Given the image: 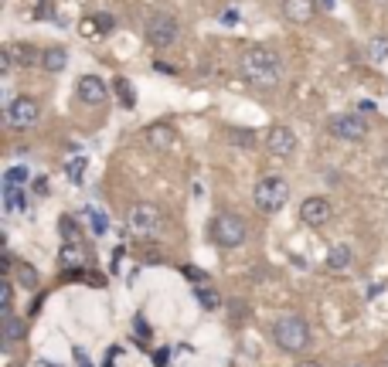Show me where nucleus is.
<instances>
[{"label":"nucleus","mask_w":388,"mask_h":367,"mask_svg":"<svg viewBox=\"0 0 388 367\" xmlns=\"http://www.w3.org/2000/svg\"><path fill=\"white\" fill-rule=\"evenodd\" d=\"M283 17L289 21V24H310L314 17H317V10H320V0H283Z\"/></svg>","instance_id":"obj_10"},{"label":"nucleus","mask_w":388,"mask_h":367,"mask_svg":"<svg viewBox=\"0 0 388 367\" xmlns=\"http://www.w3.org/2000/svg\"><path fill=\"white\" fill-rule=\"evenodd\" d=\"M116 92H119V99H123V105H126V109L133 105V96H130V82H126V78H116Z\"/></svg>","instance_id":"obj_25"},{"label":"nucleus","mask_w":388,"mask_h":367,"mask_svg":"<svg viewBox=\"0 0 388 367\" xmlns=\"http://www.w3.org/2000/svg\"><path fill=\"white\" fill-rule=\"evenodd\" d=\"M245 221L238 218V214H228V211H222V214H215L212 218V242L218 245V249H238L242 242H245Z\"/></svg>","instance_id":"obj_4"},{"label":"nucleus","mask_w":388,"mask_h":367,"mask_svg":"<svg viewBox=\"0 0 388 367\" xmlns=\"http://www.w3.org/2000/svg\"><path fill=\"white\" fill-rule=\"evenodd\" d=\"M3 54H7L14 65H41V52H38L34 45H17V41H14V45L3 48Z\"/></svg>","instance_id":"obj_15"},{"label":"nucleus","mask_w":388,"mask_h":367,"mask_svg":"<svg viewBox=\"0 0 388 367\" xmlns=\"http://www.w3.org/2000/svg\"><path fill=\"white\" fill-rule=\"evenodd\" d=\"M85 262V249H79L75 242H65L61 249V265H82Z\"/></svg>","instance_id":"obj_20"},{"label":"nucleus","mask_w":388,"mask_h":367,"mask_svg":"<svg viewBox=\"0 0 388 367\" xmlns=\"http://www.w3.org/2000/svg\"><path fill=\"white\" fill-rule=\"evenodd\" d=\"M368 58H371V61H385L388 58V38L385 34H378V38L368 41Z\"/></svg>","instance_id":"obj_21"},{"label":"nucleus","mask_w":388,"mask_h":367,"mask_svg":"<svg viewBox=\"0 0 388 367\" xmlns=\"http://www.w3.org/2000/svg\"><path fill=\"white\" fill-rule=\"evenodd\" d=\"M157 367H167V350H157Z\"/></svg>","instance_id":"obj_32"},{"label":"nucleus","mask_w":388,"mask_h":367,"mask_svg":"<svg viewBox=\"0 0 388 367\" xmlns=\"http://www.w3.org/2000/svg\"><path fill=\"white\" fill-rule=\"evenodd\" d=\"M238 68H242V78L252 89H259V92H273L283 82V61L266 45H249L242 52V58H238Z\"/></svg>","instance_id":"obj_1"},{"label":"nucleus","mask_w":388,"mask_h":367,"mask_svg":"<svg viewBox=\"0 0 388 367\" xmlns=\"http://www.w3.org/2000/svg\"><path fill=\"white\" fill-rule=\"evenodd\" d=\"M82 170H85V160H72V163H68V177H72V184H82Z\"/></svg>","instance_id":"obj_26"},{"label":"nucleus","mask_w":388,"mask_h":367,"mask_svg":"<svg viewBox=\"0 0 388 367\" xmlns=\"http://www.w3.org/2000/svg\"><path fill=\"white\" fill-rule=\"evenodd\" d=\"M24 177H28V170H24V167H10V170H7V184H21Z\"/></svg>","instance_id":"obj_29"},{"label":"nucleus","mask_w":388,"mask_h":367,"mask_svg":"<svg viewBox=\"0 0 388 367\" xmlns=\"http://www.w3.org/2000/svg\"><path fill=\"white\" fill-rule=\"evenodd\" d=\"M143 140H147L154 150H170V147L177 143V129H174L170 123H150V126L143 129Z\"/></svg>","instance_id":"obj_13"},{"label":"nucleus","mask_w":388,"mask_h":367,"mask_svg":"<svg viewBox=\"0 0 388 367\" xmlns=\"http://www.w3.org/2000/svg\"><path fill=\"white\" fill-rule=\"evenodd\" d=\"M300 367H320L317 361H300Z\"/></svg>","instance_id":"obj_33"},{"label":"nucleus","mask_w":388,"mask_h":367,"mask_svg":"<svg viewBox=\"0 0 388 367\" xmlns=\"http://www.w3.org/2000/svg\"><path fill=\"white\" fill-rule=\"evenodd\" d=\"M10 306H14V282L10 279H3V316H10Z\"/></svg>","instance_id":"obj_24"},{"label":"nucleus","mask_w":388,"mask_h":367,"mask_svg":"<svg viewBox=\"0 0 388 367\" xmlns=\"http://www.w3.org/2000/svg\"><path fill=\"white\" fill-rule=\"evenodd\" d=\"M232 136H235V140H238V143H235V147H245V150H249V147H252V140H256V133H252V129H245V133H238V129H235V133H232Z\"/></svg>","instance_id":"obj_28"},{"label":"nucleus","mask_w":388,"mask_h":367,"mask_svg":"<svg viewBox=\"0 0 388 367\" xmlns=\"http://www.w3.org/2000/svg\"><path fill=\"white\" fill-rule=\"evenodd\" d=\"M161 224H164V214L150 201H140V205H133L126 211V228L133 235H154V231H161Z\"/></svg>","instance_id":"obj_6"},{"label":"nucleus","mask_w":388,"mask_h":367,"mask_svg":"<svg viewBox=\"0 0 388 367\" xmlns=\"http://www.w3.org/2000/svg\"><path fill=\"white\" fill-rule=\"evenodd\" d=\"M194 296H198V303H201L205 310H218V306H222V303H218V296H215L208 286H198V293H194Z\"/></svg>","instance_id":"obj_22"},{"label":"nucleus","mask_w":388,"mask_h":367,"mask_svg":"<svg viewBox=\"0 0 388 367\" xmlns=\"http://www.w3.org/2000/svg\"><path fill=\"white\" fill-rule=\"evenodd\" d=\"M14 279H17V286H24V289H38V269L34 265H28V262H21L17 269H14Z\"/></svg>","instance_id":"obj_19"},{"label":"nucleus","mask_w":388,"mask_h":367,"mask_svg":"<svg viewBox=\"0 0 388 367\" xmlns=\"http://www.w3.org/2000/svg\"><path fill=\"white\" fill-rule=\"evenodd\" d=\"M75 89H79V99L85 105H103L110 99V85H106L99 75H82Z\"/></svg>","instance_id":"obj_11"},{"label":"nucleus","mask_w":388,"mask_h":367,"mask_svg":"<svg viewBox=\"0 0 388 367\" xmlns=\"http://www.w3.org/2000/svg\"><path fill=\"white\" fill-rule=\"evenodd\" d=\"M351 259H354L351 245H334L331 252H327V259H324V265H327L331 272H340V269H347V265H351Z\"/></svg>","instance_id":"obj_16"},{"label":"nucleus","mask_w":388,"mask_h":367,"mask_svg":"<svg viewBox=\"0 0 388 367\" xmlns=\"http://www.w3.org/2000/svg\"><path fill=\"white\" fill-rule=\"evenodd\" d=\"M184 275H187L194 286H208V275H205L201 269H191V265H184Z\"/></svg>","instance_id":"obj_27"},{"label":"nucleus","mask_w":388,"mask_h":367,"mask_svg":"<svg viewBox=\"0 0 388 367\" xmlns=\"http://www.w3.org/2000/svg\"><path fill=\"white\" fill-rule=\"evenodd\" d=\"M327 133L334 140H340V143H365L368 140V123L358 112H340V116H334L327 123Z\"/></svg>","instance_id":"obj_5"},{"label":"nucleus","mask_w":388,"mask_h":367,"mask_svg":"<svg viewBox=\"0 0 388 367\" xmlns=\"http://www.w3.org/2000/svg\"><path fill=\"white\" fill-rule=\"evenodd\" d=\"M222 21H225V24H235V21H238V14H235V10H225Z\"/></svg>","instance_id":"obj_31"},{"label":"nucleus","mask_w":388,"mask_h":367,"mask_svg":"<svg viewBox=\"0 0 388 367\" xmlns=\"http://www.w3.org/2000/svg\"><path fill=\"white\" fill-rule=\"evenodd\" d=\"M92 214V231H106V221H103V214H96V211H89Z\"/></svg>","instance_id":"obj_30"},{"label":"nucleus","mask_w":388,"mask_h":367,"mask_svg":"<svg viewBox=\"0 0 388 367\" xmlns=\"http://www.w3.org/2000/svg\"><path fill=\"white\" fill-rule=\"evenodd\" d=\"M61 238L65 242H79V228H75L72 218H61Z\"/></svg>","instance_id":"obj_23"},{"label":"nucleus","mask_w":388,"mask_h":367,"mask_svg":"<svg viewBox=\"0 0 388 367\" xmlns=\"http://www.w3.org/2000/svg\"><path fill=\"white\" fill-rule=\"evenodd\" d=\"M38 119H41V105H38V99H31V96H17L14 103L7 105V126L10 129H28Z\"/></svg>","instance_id":"obj_8"},{"label":"nucleus","mask_w":388,"mask_h":367,"mask_svg":"<svg viewBox=\"0 0 388 367\" xmlns=\"http://www.w3.org/2000/svg\"><path fill=\"white\" fill-rule=\"evenodd\" d=\"M252 201H256V208L263 214H276L289 201V184L283 177H263L256 184V191H252Z\"/></svg>","instance_id":"obj_3"},{"label":"nucleus","mask_w":388,"mask_h":367,"mask_svg":"<svg viewBox=\"0 0 388 367\" xmlns=\"http://www.w3.org/2000/svg\"><path fill=\"white\" fill-rule=\"evenodd\" d=\"M68 65V52L65 48H48V52H41V68L45 72H61Z\"/></svg>","instance_id":"obj_18"},{"label":"nucleus","mask_w":388,"mask_h":367,"mask_svg":"<svg viewBox=\"0 0 388 367\" xmlns=\"http://www.w3.org/2000/svg\"><path fill=\"white\" fill-rule=\"evenodd\" d=\"M331 201L327 198H307L303 205H300V221L303 224H314V228H320V224H327L331 221Z\"/></svg>","instance_id":"obj_12"},{"label":"nucleus","mask_w":388,"mask_h":367,"mask_svg":"<svg viewBox=\"0 0 388 367\" xmlns=\"http://www.w3.org/2000/svg\"><path fill=\"white\" fill-rule=\"evenodd\" d=\"M177 34H181V28H177V17H174V14H167V10L150 14V21H147V41H150L154 48L174 45Z\"/></svg>","instance_id":"obj_7"},{"label":"nucleus","mask_w":388,"mask_h":367,"mask_svg":"<svg viewBox=\"0 0 388 367\" xmlns=\"http://www.w3.org/2000/svg\"><path fill=\"white\" fill-rule=\"evenodd\" d=\"M296 133L289 129V126H269V133H266V150L273 154V157H293L296 154Z\"/></svg>","instance_id":"obj_9"},{"label":"nucleus","mask_w":388,"mask_h":367,"mask_svg":"<svg viewBox=\"0 0 388 367\" xmlns=\"http://www.w3.org/2000/svg\"><path fill=\"white\" fill-rule=\"evenodd\" d=\"M273 340H276V347H283L286 354H300L310 344V326L300 316H283V319L273 323Z\"/></svg>","instance_id":"obj_2"},{"label":"nucleus","mask_w":388,"mask_h":367,"mask_svg":"<svg viewBox=\"0 0 388 367\" xmlns=\"http://www.w3.org/2000/svg\"><path fill=\"white\" fill-rule=\"evenodd\" d=\"M82 38H89V41H96V38H103V34H110L112 28H116V21H112L110 14H89V17H82Z\"/></svg>","instance_id":"obj_14"},{"label":"nucleus","mask_w":388,"mask_h":367,"mask_svg":"<svg viewBox=\"0 0 388 367\" xmlns=\"http://www.w3.org/2000/svg\"><path fill=\"white\" fill-rule=\"evenodd\" d=\"M24 333H28V323H24L21 316H14V313L3 316V340H7V344H17Z\"/></svg>","instance_id":"obj_17"}]
</instances>
